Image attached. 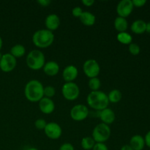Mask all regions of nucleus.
Returning <instances> with one entry per match:
<instances>
[{
  "label": "nucleus",
  "instance_id": "nucleus-27",
  "mask_svg": "<svg viewBox=\"0 0 150 150\" xmlns=\"http://www.w3.org/2000/svg\"><path fill=\"white\" fill-rule=\"evenodd\" d=\"M128 50H129V52L133 56H136V55H139V53H140L141 49H140V46H139L138 44L136 43H130L128 47Z\"/></svg>",
  "mask_w": 150,
  "mask_h": 150
},
{
  "label": "nucleus",
  "instance_id": "nucleus-15",
  "mask_svg": "<svg viewBox=\"0 0 150 150\" xmlns=\"http://www.w3.org/2000/svg\"><path fill=\"white\" fill-rule=\"evenodd\" d=\"M45 25L47 29L51 32L55 31L59 27L60 18L57 14H50L45 18Z\"/></svg>",
  "mask_w": 150,
  "mask_h": 150
},
{
  "label": "nucleus",
  "instance_id": "nucleus-38",
  "mask_svg": "<svg viewBox=\"0 0 150 150\" xmlns=\"http://www.w3.org/2000/svg\"><path fill=\"white\" fill-rule=\"evenodd\" d=\"M2 45H3L2 38H1V36H0V51H1V48H2Z\"/></svg>",
  "mask_w": 150,
  "mask_h": 150
},
{
  "label": "nucleus",
  "instance_id": "nucleus-25",
  "mask_svg": "<svg viewBox=\"0 0 150 150\" xmlns=\"http://www.w3.org/2000/svg\"><path fill=\"white\" fill-rule=\"evenodd\" d=\"M101 86L100 80L98 77L89 79V87L92 91H98Z\"/></svg>",
  "mask_w": 150,
  "mask_h": 150
},
{
  "label": "nucleus",
  "instance_id": "nucleus-35",
  "mask_svg": "<svg viewBox=\"0 0 150 150\" xmlns=\"http://www.w3.org/2000/svg\"><path fill=\"white\" fill-rule=\"evenodd\" d=\"M82 3H83V5L86 6V7H91L94 4L95 1L94 0H83Z\"/></svg>",
  "mask_w": 150,
  "mask_h": 150
},
{
  "label": "nucleus",
  "instance_id": "nucleus-29",
  "mask_svg": "<svg viewBox=\"0 0 150 150\" xmlns=\"http://www.w3.org/2000/svg\"><path fill=\"white\" fill-rule=\"evenodd\" d=\"M83 12V10H82L80 7H75L74 8H73V10H72V15H73L74 17L80 18V16H81Z\"/></svg>",
  "mask_w": 150,
  "mask_h": 150
},
{
  "label": "nucleus",
  "instance_id": "nucleus-34",
  "mask_svg": "<svg viewBox=\"0 0 150 150\" xmlns=\"http://www.w3.org/2000/svg\"><path fill=\"white\" fill-rule=\"evenodd\" d=\"M144 142H145V144H146L148 147L150 148V130L147 133H146V136H145Z\"/></svg>",
  "mask_w": 150,
  "mask_h": 150
},
{
  "label": "nucleus",
  "instance_id": "nucleus-40",
  "mask_svg": "<svg viewBox=\"0 0 150 150\" xmlns=\"http://www.w3.org/2000/svg\"><path fill=\"white\" fill-rule=\"evenodd\" d=\"M2 55H3V54H1V53H0V59H1V57H2Z\"/></svg>",
  "mask_w": 150,
  "mask_h": 150
},
{
  "label": "nucleus",
  "instance_id": "nucleus-17",
  "mask_svg": "<svg viewBox=\"0 0 150 150\" xmlns=\"http://www.w3.org/2000/svg\"><path fill=\"white\" fill-rule=\"evenodd\" d=\"M129 145L133 150H143L145 146L144 138L140 135H135L130 139Z\"/></svg>",
  "mask_w": 150,
  "mask_h": 150
},
{
  "label": "nucleus",
  "instance_id": "nucleus-7",
  "mask_svg": "<svg viewBox=\"0 0 150 150\" xmlns=\"http://www.w3.org/2000/svg\"><path fill=\"white\" fill-rule=\"evenodd\" d=\"M83 70L84 74L89 79L98 77L100 72V67L95 59H87L85 61L83 65Z\"/></svg>",
  "mask_w": 150,
  "mask_h": 150
},
{
  "label": "nucleus",
  "instance_id": "nucleus-10",
  "mask_svg": "<svg viewBox=\"0 0 150 150\" xmlns=\"http://www.w3.org/2000/svg\"><path fill=\"white\" fill-rule=\"evenodd\" d=\"M45 135L48 138L52 139V140H56L61 137L62 134V127L59 124L54 122L47 123L45 129H44Z\"/></svg>",
  "mask_w": 150,
  "mask_h": 150
},
{
  "label": "nucleus",
  "instance_id": "nucleus-32",
  "mask_svg": "<svg viewBox=\"0 0 150 150\" xmlns=\"http://www.w3.org/2000/svg\"><path fill=\"white\" fill-rule=\"evenodd\" d=\"M59 150H75L74 146L70 143H64L60 146Z\"/></svg>",
  "mask_w": 150,
  "mask_h": 150
},
{
  "label": "nucleus",
  "instance_id": "nucleus-19",
  "mask_svg": "<svg viewBox=\"0 0 150 150\" xmlns=\"http://www.w3.org/2000/svg\"><path fill=\"white\" fill-rule=\"evenodd\" d=\"M146 23L143 20H136L133 22L131 24L130 29L131 31L135 34H143L146 32Z\"/></svg>",
  "mask_w": 150,
  "mask_h": 150
},
{
  "label": "nucleus",
  "instance_id": "nucleus-3",
  "mask_svg": "<svg viewBox=\"0 0 150 150\" xmlns=\"http://www.w3.org/2000/svg\"><path fill=\"white\" fill-rule=\"evenodd\" d=\"M54 40V33L48 29H40L36 31L32 36L34 45L40 48H48L52 45Z\"/></svg>",
  "mask_w": 150,
  "mask_h": 150
},
{
  "label": "nucleus",
  "instance_id": "nucleus-21",
  "mask_svg": "<svg viewBox=\"0 0 150 150\" xmlns=\"http://www.w3.org/2000/svg\"><path fill=\"white\" fill-rule=\"evenodd\" d=\"M25 53H26L25 47L23 45H21V44H16V45H13L11 49H10V54L16 59L23 57Z\"/></svg>",
  "mask_w": 150,
  "mask_h": 150
},
{
  "label": "nucleus",
  "instance_id": "nucleus-18",
  "mask_svg": "<svg viewBox=\"0 0 150 150\" xmlns=\"http://www.w3.org/2000/svg\"><path fill=\"white\" fill-rule=\"evenodd\" d=\"M81 22L86 26H93L96 21V18L94 14L89 11H84L79 18Z\"/></svg>",
  "mask_w": 150,
  "mask_h": 150
},
{
  "label": "nucleus",
  "instance_id": "nucleus-1",
  "mask_svg": "<svg viewBox=\"0 0 150 150\" xmlns=\"http://www.w3.org/2000/svg\"><path fill=\"white\" fill-rule=\"evenodd\" d=\"M44 86L40 81L33 79L26 83L24 95L26 99L32 103L39 102L44 97Z\"/></svg>",
  "mask_w": 150,
  "mask_h": 150
},
{
  "label": "nucleus",
  "instance_id": "nucleus-14",
  "mask_svg": "<svg viewBox=\"0 0 150 150\" xmlns=\"http://www.w3.org/2000/svg\"><path fill=\"white\" fill-rule=\"evenodd\" d=\"M99 117L103 123L108 125L112 124L116 119L115 113L111 108H106L99 111Z\"/></svg>",
  "mask_w": 150,
  "mask_h": 150
},
{
  "label": "nucleus",
  "instance_id": "nucleus-20",
  "mask_svg": "<svg viewBox=\"0 0 150 150\" xmlns=\"http://www.w3.org/2000/svg\"><path fill=\"white\" fill-rule=\"evenodd\" d=\"M114 28L117 31H118L119 33L120 32H126L128 27V22H127V19L125 18H122L118 16L114 20Z\"/></svg>",
  "mask_w": 150,
  "mask_h": 150
},
{
  "label": "nucleus",
  "instance_id": "nucleus-33",
  "mask_svg": "<svg viewBox=\"0 0 150 150\" xmlns=\"http://www.w3.org/2000/svg\"><path fill=\"white\" fill-rule=\"evenodd\" d=\"M37 2L41 6V7H48L51 3V1L50 0H38Z\"/></svg>",
  "mask_w": 150,
  "mask_h": 150
},
{
  "label": "nucleus",
  "instance_id": "nucleus-23",
  "mask_svg": "<svg viewBox=\"0 0 150 150\" xmlns=\"http://www.w3.org/2000/svg\"><path fill=\"white\" fill-rule=\"evenodd\" d=\"M117 39L120 43L124 44V45H130L132 43V40H133V38L131 35L127 32H120L118 33L117 36Z\"/></svg>",
  "mask_w": 150,
  "mask_h": 150
},
{
  "label": "nucleus",
  "instance_id": "nucleus-12",
  "mask_svg": "<svg viewBox=\"0 0 150 150\" xmlns=\"http://www.w3.org/2000/svg\"><path fill=\"white\" fill-rule=\"evenodd\" d=\"M39 108L42 113L45 114H51L55 109V104L51 98L43 97L39 101Z\"/></svg>",
  "mask_w": 150,
  "mask_h": 150
},
{
  "label": "nucleus",
  "instance_id": "nucleus-24",
  "mask_svg": "<svg viewBox=\"0 0 150 150\" xmlns=\"http://www.w3.org/2000/svg\"><path fill=\"white\" fill-rule=\"evenodd\" d=\"M95 144V142L92 137H84L82 139L81 142V146L84 150H91L93 149L94 146Z\"/></svg>",
  "mask_w": 150,
  "mask_h": 150
},
{
  "label": "nucleus",
  "instance_id": "nucleus-16",
  "mask_svg": "<svg viewBox=\"0 0 150 150\" xmlns=\"http://www.w3.org/2000/svg\"><path fill=\"white\" fill-rule=\"evenodd\" d=\"M43 72L48 76H55L59 72V65L54 61H49L43 66Z\"/></svg>",
  "mask_w": 150,
  "mask_h": 150
},
{
  "label": "nucleus",
  "instance_id": "nucleus-2",
  "mask_svg": "<svg viewBox=\"0 0 150 150\" xmlns=\"http://www.w3.org/2000/svg\"><path fill=\"white\" fill-rule=\"evenodd\" d=\"M86 101L89 107L98 111L108 108L109 104L107 94L100 90L92 91L88 95Z\"/></svg>",
  "mask_w": 150,
  "mask_h": 150
},
{
  "label": "nucleus",
  "instance_id": "nucleus-9",
  "mask_svg": "<svg viewBox=\"0 0 150 150\" xmlns=\"http://www.w3.org/2000/svg\"><path fill=\"white\" fill-rule=\"evenodd\" d=\"M17 60L10 53L4 54L0 59V70L4 73H10L16 67Z\"/></svg>",
  "mask_w": 150,
  "mask_h": 150
},
{
  "label": "nucleus",
  "instance_id": "nucleus-31",
  "mask_svg": "<svg viewBox=\"0 0 150 150\" xmlns=\"http://www.w3.org/2000/svg\"><path fill=\"white\" fill-rule=\"evenodd\" d=\"M132 2H133V7H142L144 6V4L146 3V0H133Z\"/></svg>",
  "mask_w": 150,
  "mask_h": 150
},
{
  "label": "nucleus",
  "instance_id": "nucleus-37",
  "mask_svg": "<svg viewBox=\"0 0 150 150\" xmlns=\"http://www.w3.org/2000/svg\"><path fill=\"white\" fill-rule=\"evenodd\" d=\"M146 32H147V33L150 34V22H148V23H146Z\"/></svg>",
  "mask_w": 150,
  "mask_h": 150
},
{
  "label": "nucleus",
  "instance_id": "nucleus-39",
  "mask_svg": "<svg viewBox=\"0 0 150 150\" xmlns=\"http://www.w3.org/2000/svg\"><path fill=\"white\" fill-rule=\"evenodd\" d=\"M26 150H39V149H37V148H35V147H30V148H29V149H26Z\"/></svg>",
  "mask_w": 150,
  "mask_h": 150
},
{
  "label": "nucleus",
  "instance_id": "nucleus-22",
  "mask_svg": "<svg viewBox=\"0 0 150 150\" xmlns=\"http://www.w3.org/2000/svg\"><path fill=\"white\" fill-rule=\"evenodd\" d=\"M109 103H117L120 102L122 98V92L119 89H113L107 95Z\"/></svg>",
  "mask_w": 150,
  "mask_h": 150
},
{
  "label": "nucleus",
  "instance_id": "nucleus-4",
  "mask_svg": "<svg viewBox=\"0 0 150 150\" xmlns=\"http://www.w3.org/2000/svg\"><path fill=\"white\" fill-rule=\"evenodd\" d=\"M28 67L33 70L42 68L45 64V57L43 53L40 50H32L28 54L26 59Z\"/></svg>",
  "mask_w": 150,
  "mask_h": 150
},
{
  "label": "nucleus",
  "instance_id": "nucleus-8",
  "mask_svg": "<svg viewBox=\"0 0 150 150\" xmlns=\"http://www.w3.org/2000/svg\"><path fill=\"white\" fill-rule=\"evenodd\" d=\"M89 116V109L83 104H77L70 110V117L74 121L81 122L86 120Z\"/></svg>",
  "mask_w": 150,
  "mask_h": 150
},
{
  "label": "nucleus",
  "instance_id": "nucleus-6",
  "mask_svg": "<svg viewBox=\"0 0 150 150\" xmlns=\"http://www.w3.org/2000/svg\"><path fill=\"white\" fill-rule=\"evenodd\" d=\"M62 93L66 100L73 101L80 95V89L74 82H66L62 87Z\"/></svg>",
  "mask_w": 150,
  "mask_h": 150
},
{
  "label": "nucleus",
  "instance_id": "nucleus-30",
  "mask_svg": "<svg viewBox=\"0 0 150 150\" xmlns=\"http://www.w3.org/2000/svg\"><path fill=\"white\" fill-rule=\"evenodd\" d=\"M92 150H108V148L105 143H95Z\"/></svg>",
  "mask_w": 150,
  "mask_h": 150
},
{
  "label": "nucleus",
  "instance_id": "nucleus-5",
  "mask_svg": "<svg viewBox=\"0 0 150 150\" xmlns=\"http://www.w3.org/2000/svg\"><path fill=\"white\" fill-rule=\"evenodd\" d=\"M111 129L108 125L100 123L95 126L92 131V139L95 143H105L111 136Z\"/></svg>",
  "mask_w": 150,
  "mask_h": 150
},
{
  "label": "nucleus",
  "instance_id": "nucleus-36",
  "mask_svg": "<svg viewBox=\"0 0 150 150\" xmlns=\"http://www.w3.org/2000/svg\"><path fill=\"white\" fill-rule=\"evenodd\" d=\"M120 150H133V149H132L131 146H130V145L126 144V145H124L123 146H122L121 149Z\"/></svg>",
  "mask_w": 150,
  "mask_h": 150
},
{
  "label": "nucleus",
  "instance_id": "nucleus-13",
  "mask_svg": "<svg viewBox=\"0 0 150 150\" xmlns=\"http://www.w3.org/2000/svg\"><path fill=\"white\" fill-rule=\"evenodd\" d=\"M79 75L78 68L74 65L67 66L62 72V78L66 82H73L76 80Z\"/></svg>",
  "mask_w": 150,
  "mask_h": 150
},
{
  "label": "nucleus",
  "instance_id": "nucleus-11",
  "mask_svg": "<svg viewBox=\"0 0 150 150\" xmlns=\"http://www.w3.org/2000/svg\"><path fill=\"white\" fill-rule=\"evenodd\" d=\"M133 7L132 0H122L117 6V13L120 17L126 18L131 14Z\"/></svg>",
  "mask_w": 150,
  "mask_h": 150
},
{
  "label": "nucleus",
  "instance_id": "nucleus-28",
  "mask_svg": "<svg viewBox=\"0 0 150 150\" xmlns=\"http://www.w3.org/2000/svg\"><path fill=\"white\" fill-rule=\"evenodd\" d=\"M47 125V122L43 119H38L35 122V126L38 130H42L45 129Z\"/></svg>",
  "mask_w": 150,
  "mask_h": 150
},
{
  "label": "nucleus",
  "instance_id": "nucleus-26",
  "mask_svg": "<svg viewBox=\"0 0 150 150\" xmlns=\"http://www.w3.org/2000/svg\"><path fill=\"white\" fill-rule=\"evenodd\" d=\"M44 97L48 98H51L55 95L56 89L52 86H47L44 87Z\"/></svg>",
  "mask_w": 150,
  "mask_h": 150
}]
</instances>
